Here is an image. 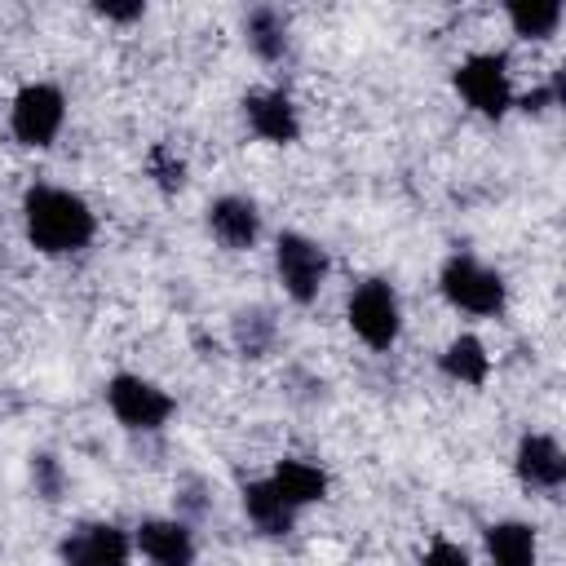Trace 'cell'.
I'll list each match as a JSON object with an SVG mask.
<instances>
[{
  "mask_svg": "<svg viewBox=\"0 0 566 566\" xmlns=\"http://www.w3.org/2000/svg\"><path fill=\"white\" fill-rule=\"evenodd\" d=\"M22 234L44 256H71L93 243L97 217L84 195L40 181V186H27L22 195Z\"/></svg>",
  "mask_w": 566,
  "mask_h": 566,
  "instance_id": "obj_1",
  "label": "cell"
},
{
  "mask_svg": "<svg viewBox=\"0 0 566 566\" xmlns=\"http://www.w3.org/2000/svg\"><path fill=\"white\" fill-rule=\"evenodd\" d=\"M438 287L447 296V305H455L460 314H473V318H495L509 301V287H504V274L482 265L478 256L469 252H451L438 270Z\"/></svg>",
  "mask_w": 566,
  "mask_h": 566,
  "instance_id": "obj_2",
  "label": "cell"
},
{
  "mask_svg": "<svg viewBox=\"0 0 566 566\" xmlns=\"http://www.w3.org/2000/svg\"><path fill=\"white\" fill-rule=\"evenodd\" d=\"M106 407L111 416L133 433H155L177 416V398L137 371H115L106 380Z\"/></svg>",
  "mask_w": 566,
  "mask_h": 566,
  "instance_id": "obj_3",
  "label": "cell"
},
{
  "mask_svg": "<svg viewBox=\"0 0 566 566\" xmlns=\"http://www.w3.org/2000/svg\"><path fill=\"white\" fill-rule=\"evenodd\" d=\"M66 124V93L49 80H31L13 93V106H9V133L18 137V146L27 150H49L57 142Z\"/></svg>",
  "mask_w": 566,
  "mask_h": 566,
  "instance_id": "obj_4",
  "label": "cell"
},
{
  "mask_svg": "<svg viewBox=\"0 0 566 566\" xmlns=\"http://www.w3.org/2000/svg\"><path fill=\"white\" fill-rule=\"evenodd\" d=\"M345 318H349V332L367 349H380V354L394 349L398 336H402V301H398L394 283H385V279H363L349 292Z\"/></svg>",
  "mask_w": 566,
  "mask_h": 566,
  "instance_id": "obj_5",
  "label": "cell"
},
{
  "mask_svg": "<svg viewBox=\"0 0 566 566\" xmlns=\"http://www.w3.org/2000/svg\"><path fill=\"white\" fill-rule=\"evenodd\" d=\"M451 84H455V93L464 97V106H469V111H478V115H486V119L509 115V106L517 102V97H513L509 57H504V53H495V49L469 53V57L455 66Z\"/></svg>",
  "mask_w": 566,
  "mask_h": 566,
  "instance_id": "obj_6",
  "label": "cell"
},
{
  "mask_svg": "<svg viewBox=\"0 0 566 566\" xmlns=\"http://www.w3.org/2000/svg\"><path fill=\"white\" fill-rule=\"evenodd\" d=\"M327 270H332V261H327V248L318 239H310L301 230H283L274 239V274H279L283 292L296 305L318 301V292L327 283Z\"/></svg>",
  "mask_w": 566,
  "mask_h": 566,
  "instance_id": "obj_7",
  "label": "cell"
},
{
  "mask_svg": "<svg viewBox=\"0 0 566 566\" xmlns=\"http://www.w3.org/2000/svg\"><path fill=\"white\" fill-rule=\"evenodd\" d=\"M62 566H133V535L115 522H84L57 544Z\"/></svg>",
  "mask_w": 566,
  "mask_h": 566,
  "instance_id": "obj_8",
  "label": "cell"
},
{
  "mask_svg": "<svg viewBox=\"0 0 566 566\" xmlns=\"http://www.w3.org/2000/svg\"><path fill=\"white\" fill-rule=\"evenodd\" d=\"M513 473L526 491H562L566 482V451L553 433H522L517 438V451H513Z\"/></svg>",
  "mask_w": 566,
  "mask_h": 566,
  "instance_id": "obj_9",
  "label": "cell"
},
{
  "mask_svg": "<svg viewBox=\"0 0 566 566\" xmlns=\"http://www.w3.org/2000/svg\"><path fill=\"white\" fill-rule=\"evenodd\" d=\"M243 119L248 128L270 146H292L301 137L296 102L283 88H248L243 93Z\"/></svg>",
  "mask_w": 566,
  "mask_h": 566,
  "instance_id": "obj_10",
  "label": "cell"
},
{
  "mask_svg": "<svg viewBox=\"0 0 566 566\" xmlns=\"http://www.w3.org/2000/svg\"><path fill=\"white\" fill-rule=\"evenodd\" d=\"M133 548L150 566H195V531L181 517H142L133 531Z\"/></svg>",
  "mask_w": 566,
  "mask_h": 566,
  "instance_id": "obj_11",
  "label": "cell"
},
{
  "mask_svg": "<svg viewBox=\"0 0 566 566\" xmlns=\"http://www.w3.org/2000/svg\"><path fill=\"white\" fill-rule=\"evenodd\" d=\"M208 230L226 252H248L261 239V208L248 195H217L208 203Z\"/></svg>",
  "mask_w": 566,
  "mask_h": 566,
  "instance_id": "obj_12",
  "label": "cell"
},
{
  "mask_svg": "<svg viewBox=\"0 0 566 566\" xmlns=\"http://www.w3.org/2000/svg\"><path fill=\"white\" fill-rule=\"evenodd\" d=\"M270 486L279 491V500L287 504V509H310V504H318V500H327V473L314 464V460H301V455H287V460H279L274 464V473H270Z\"/></svg>",
  "mask_w": 566,
  "mask_h": 566,
  "instance_id": "obj_13",
  "label": "cell"
},
{
  "mask_svg": "<svg viewBox=\"0 0 566 566\" xmlns=\"http://www.w3.org/2000/svg\"><path fill=\"white\" fill-rule=\"evenodd\" d=\"M486 544V562L491 566H539V539L535 526L522 517H500L486 526L482 535Z\"/></svg>",
  "mask_w": 566,
  "mask_h": 566,
  "instance_id": "obj_14",
  "label": "cell"
},
{
  "mask_svg": "<svg viewBox=\"0 0 566 566\" xmlns=\"http://www.w3.org/2000/svg\"><path fill=\"white\" fill-rule=\"evenodd\" d=\"M243 40L248 49L261 57V62H283L287 49H292V27H287V13L274 9V4H256L243 13Z\"/></svg>",
  "mask_w": 566,
  "mask_h": 566,
  "instance_id": "obj_15",
  "label": "cell"
},
{
  "mask_svg": "<svg viewBox=\"0 0 566 566\" xmlns=\"http://www.w3.org/2000/svg\"><path fill=\"white\" fill-rule=\"evenodd\" d=\"M438 367H442L447 380L478 389V385H486V376H491V354H486V345H482L473 332H460V336H451V340L442 345Z\"/></svg>",
  "mask_w": 566,
  "mask_h": 566,
  "instance_id": "obj_16",
  "label": "cell"
},
{
  "mask_svg": "<svg viewBox=\"0 0 566 566\" xmlns=\"http://www.w3.org/2000/svg\"><path fill=\"white\" fill-rule=\"evenodd\" d=\"M243 513H248V522L261 531V535H270V539H279V535H287L292 526H296V509H287L283 500H279V491L270 486V478H256V482H248L243 486Z\"/></svg>",
  "mask_w": 566,
  "mask_h": 566,
  "instance_id": "obj_17",
  "label": "cell"
},
{
  "mask_svg": "<svg viewBox=\"0 0 566 566\" xmlns=\"http://www.w3.org/2000/svg\"><path fill=\"white\" fill-rule=\"evenodd\" d=\"M504 18H509L513 35H522V40H553L566 9H562V0H513V4H504Z\"/></svg>",
  "mask_w": 566,
  "mask_h": 566,
  "instance_id": "obj_18",
  "label": "cell"
},
{
  "mask_svg": "<svg viewBox=\"0 0 566 566\" xmlns=\"http://www.w3.org/2000/svg\"><path fill=\"white\" fill-rule=\"evenodd\" d=\"M274 336H279V323L270 318V310L252 305V310H239L234 314V345H239V354L265 358L270 345H274Z\"/></svg>",
  "mask_w": 566,
  "mask_h": 566,
  "instance_id": "obj_19",
  "label": "cell"
},
{
  "mask_svg": "<svg viewBox=\"0 0 566 566\" xmlns=\"http://www.w3.org/2000/svg\"><path fill=\"white\" fill-rule=\"evenodd\" d=\"M146 177H150L164 195H177V190L186 186V159H181L168 142H155V146L146 150Z\"/></svg>",
  "mask_w": 566,
  "mask_h": 566,
  "instance_id": "obj_20",
  "label": "cell"
},
{
  "mask_svg": "<svg viewBox=\"0 0 566 566\" xmlns=\"http://www.w3.org/2000/svg\"><path fill=\"white\" fill-rule=\"evenodd\" d=\"M31 486H35V495H40V500L57 504V500H62V486H66L62 460H57V455H49V451H35V455H31Z\"/></svg>",
  "mask_w": 566,
  "mask_h": 566,
  "instance_id": "obj_21",
  "label": "cell"
},
{
  "mask_svg": "<svg viewBox=\"0 0 566 566\" xmlns=\"http://www.w3.org/2000/svg\"><path fill=\"white\" fill-rule=\"evenodd\" d=\"M420 566H473V557H469V548H460L455 539H433V544L424 548Z\"/></svg>",
  "mask_w": 566,
  "mask_h": 566,
  "instance_id": "obj_22",
  "label": "cell"
},
{
  "mask_svg": "<svg viewBox=\"0 0 566 566\" xmlns=\"http://www.w3.org/2000/svg\"><path fill=\"white\" fill-rule=\"evenodd\" d=\"M93 13L102 18V22H142L146 18V4L142 0H128V4H119V0H102V4H93Z\"/></svg>",
  "mask_w": 566,
  "mask_h": 566,
  "instance_id": "obj_23",
  "label": "cell"
}]
</instances>
